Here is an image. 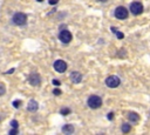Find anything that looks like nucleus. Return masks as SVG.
<instances>
[{
    "mask_svg": "<svg viewBox=\"0 0 150 135\" xmlns=\"http://www.w3.org/2000/svg\"><path fill=\"white\" fill-rule=\"evenodd\" d=\"M53 66H54V70L59 73H63L67 70V63L63 60H56Z\"/></svg>",
    "mask_w": 150,
    "mask_h": 135,
    "instance_id": "obj_7",
    "label": "nucleus"
},
{
    "mask_svg": "<svg viewBox=\"0 0 150 135\" xmlns=\"http://www.w3.org/2000/svg\"><path fill=\"white\" fill-rule=\"evenodd\" d=\"M128 15H129V12H128V10H127L125 7H123V6H119V7L115 10V16H116L117 19H120V20L127 19Z\"/></svg>",
    "mask_w": 150,
    "mask_h": 135,
    "instance_id": "obj_4",
    "label": "nucleus"
},
{
    "mask_svg": "<svg viewBox=\"0 0 150 135\" xmlns=\"http://www.w3.org/2000/svg\"><path fill=\"white\" fill-rule=\"evenodd\" d=\"M120 83H121V80L116 75H110V76H108L106 79V85L109 88H116V87L120 86Z\"/></svg>",
    "mask_w": 150,
    "mask_h": 135,
    "instance_id": "obj_3",
    "label": "nucleus"
},
{
    "mask_svg": "<svg viewBox=\"0 0 150 135\" xmlns=\"http://www.w3.org/2000/svg\"><path fill=\"white\" fill-rule=\"evenodd\" d=\"M87 104L91 109H97L102 106V99L99 95H91V96H89Z\"/></svg>",
    "mask_w": 150,
    "mask_h": 135,
    "instance_id": "obj_1",
    "label": "nucleus"
},
{
    "mask_svg": "<svg viewBox=\"0 0 150 135\" xmlns=\"http://www.w3.org/2000/svg\"><path fill=\"white\" fill-rule=\"evenodd\" d=\"M97 1H100V3H106V1H108V0H97Z\"/></svg>",
    "mask_w": 150,
    "mask_h": 135,
    "instance_id": "obj_24",
    "label": "nucleus"
},
{
    "mask_svg": "<svg viewBox=\"0 0 150 135\" xmlns=\"http://www.w3.org/2000/svg\"><path fill=\"white\" fill-rule=\"evenodd\" d=\"M59 39H60V41H62L63 44H69V42L72 41V39H73L72 33H70L68 29H62V31L60 32V34H59Z\"/></svg>",
    "mask_w": 150,
    "mask_h": 135,
    "instance_id": "obj_6",
    "label": "nucleus"
},
{
    "mask_svg": "<svg viewBox=\"0 0 150 135\" xmlns=\"http://www.w3.org/2000/svg\"><path fill=\"white\" fill-rule=\"evenodd\" d=\"M115 34H116V37H117L119 39H123V38H124V34H123V33H121V32H119V31L115 33Z\"/></svg>",
    "mask_w": 150,
    "mask_h": 135,
    "instance_id": "obj_18",
    "label": "nucleus"
},
{
    "mask_svg": "<svg viewBox=\"0 0 150 135\" xmlns=\"http://www.w3.org/2000/svg\"><path fill=\"white\" fill-rule=\"evenodd\" d=\"M38 1H42V0H38Z\"/></svg>",
    "mask_w": 150,
    "mask_h": 135,
    "instance_id": "obj_25",
    "label": "nucleus"
},
{
    "mask_svg": "<svg viewBox=\"0 0 150 135\" xmlns=\"http://www.w3.org/2000/svg\"><path fill=\"white\" fill-rule=\"evenodd\" d=\"M13 22L18 26H24L27 22V15L25 13L21 12H18L13 15Z\"/></svg>",
    "mask_w": 150,
    "mask_h": 135,
    "instance_id": "obj_2",
    "label": "nucleus"
},
{
    "mask_svg": "<svg viewBox=\"0 0 150 135\" xmlns=\"http://www.w3.org/2000/svg\"><path fill=\"white\" fill-rule=\"evenodd\" d=\"M62 132L66 134H73L74 133V127L72 125H65L62 127Z\"/></svg>",
    "mask_w": 150,
    "mask_h": 135,
    "instance_id": "obj_12",
    "label": "nucleus"
},
{
    "mask_svg": "<svg viewBox=\"0 0 150 135\" xmlns=\"http://www.w3.org/2000/svg\"><path fill=\"white\" fill-rule=\"evenodd\" d=\"M50 5H56V4H58L59 3V0H49V1H48Z\"/></svg>",
    "mask_w": 150,
    "mask_h": 135,
    "instance_id": "obj_22",
    "label": "nucleus"
},
{
    "mask_svg": "<svg viewBox=\"0 0 150 135\" xmlns=\"http://www.w3.org/2000/svg\"><path fill=\"white\" fill-rule=\"evenodd\" d=\"M15 134H19V129L18 128H13L10 130V135H15Z\"/></svg>",
    "mask_w": 150,
    "mask_h": 135,
    "instance_id": "obj_15",
    "label": "nucleus"
},
{
    "mask_svg": "<svg viewBox=\"0 0 150 135\" xmlns=\"http://www.w3.org/2000/svg\"><path fill=\"white\" fill-rule=\"evenodd\" d=\"M53 85H55V86H60V81H59V80H53Z\"/></svg>",
    "mask_w": 150,
    "mask_h": 135,
    "instance_id": "obj_23",
    "label": "nucleus"
},
{
    "mask_svg": "<svg viewBox=\"0 0 150 135\" xmlns=\"http://www.w3.org/2000/svg\"><path fill=\"white\" fill-rule=\"evenodd\" d=\"M70 80L73 83H80L82 81V74L79 72H72L70 73Z\"/></svg>",
    "mask_w": 150,
    "mask_h": 135,
    "instance_id": "obj_9",
    "label": "nucleus"
},
{
    "mask_svg": "<svg viewBox=\"0 0 150 135\" xmlns=\"http://www.w3.org/2000/svg\"><path fill=\"white\" fill-rule=\"evenodd\" d=\"M130 12L134 15H140L143 13V5L140 1H134L130 5Z\"/></svg>",
    "mask_w": 150,
    "mask_h": 135,
    "instance_id": "obj_5",
    "label": "nucleus"
},
{
    "mask_svg": "<svg viewBox=\"0 0 150 135\" xmlns=\"http://www.w3.org/2000/svg\"><path fill=\"white\" fill-rule=\"evenodd\" d=\"M11 126H12L13 128H18V127H19V123H18L16 120H13V121L11 122Z\"/></svg>",
    "mask_w": 150,
    "mask_h": 135,
    "instance_id": "obj_17",
    "label": "nucleus"
},
{
    "mask_svg": "<svg viewBox=\"0 0 150 135\" xmlns=\"http://www.w3.org/2000/svg\"><path fill=\"white\" fill-rule=\"evenodd\" d=\"M128 119L131 121V122H137L140 120V115L135 112H130L128 113Z\"/></svg>",
    "mask_w": 150,
    "mask_h": 135,
    "instance_id": "obj_11",
    "label": "nucleus"
},
{
    "mask_svg": "<svg viewBox=\"0 0 150 135\" xmlns=\"http://www.w3.org/2000/svg\"><path fill=\"white\" fill-rule=\"evenodd\" d=\"M5 87H4V85H0V95H4L5 94Z\"/></svg>",
    "mask_w": 150,
    "mask_h": 135,
    "instance_id": "obj_19",
    "label": "nucleus"
},
{
    "mask_svg": "<svg viewBox=\"0 0 150 135\" xmlns=\"http://www.w3.org/2000/svg\"><path fill=\"white\" fill-rule=\"evenodd\" d=\"M107 117H108V120H112V119H114V113H109L107 115Z\"/></svg>",
    "mask_w": 150,
    "mask_h": 135,
    "instance_id": "obj_21",
    "label": "nucleus"
},
{
    "mask_svg": "<svg viewBox=\"0 0 150 135\" xmlns=\"http://www.w3.org/2000/svg\"><path fill=\"white\" fill-rule=\"evenodd\" d=\"M38 108H39V105H38V102L35 100H31L28 105H27V110L28 112H36Z\"/></svg>",
    "mask_w": 150,
    "mask_h": 135,
    "instance_id": "obj_10",
    "label": "nucleus"
},
{
    "mask_svg": "<svg viewBox=\"0 0 150 135\" xmlns=\"http://www.w3.org/2000/svg\"><path fill=\"white\" fill-rule=\"evenodd\" d=\"M53 94H54V95H60V94H61V91H60L59 88H55V89L53 91Z\"/></svg>",
    "mask_w": 150,
    "mask_h": 135,
    "instance_id": "obj_20",
    "label": "nucleus"
},
{
    "mask_svg": "<svg viewBox=\"0 0 150 135\" xmlns=\"http://www.w3.org/2000/svg\"><path fill=\"white\" fill-rule=\"evenodd\" d=\"M28 81L32 86H40L41 83V76L38 74V73H32L29 76H28Z\"/></svg>",
    "mask_w": 150,
    "mask_h": 135,
    "instance_id": "obj_8",
    "label": "nucleus"
},
{
    "mask_svg": "<svg viewBox=\"0 0 150 135\" xmlns=\"http://www.w3.org/2000/svg\"><path fill=\"white\" fill-rule=\"evenodd\" d=\"M121 129H122V133L127 134V133H129V132L131 130V126H130L129 123H123L122 127H121Z\"/></svg>",
    "mask_w": 150,
    "mask_h": 135,
    "instance_id": "obj_13",
    "label": "nucleus"
},
{
    "mask_svg": "<svg viewBox=\"0 0 150 135\" xmlns=\"http://www.w3.org/2000/svg\"><path fill=\"white\" fill-rule=\"evenodd\" d=\"M62 115H67V114H69L70 113V109H68V108H63V109H61V112H60Z\"/></svg>",
    "mask_w": 150,
    "mask_h": 135,
    "instance_id": "obj_14",
    "label": "nucleus"
},
{
    "mask_svg": "<svg viewBox=\"0 0 150 135\" xmlns=\"http://www.w3.org/2000/svg\"><path fill=\"white\" fill-rule=\"evenodd\" d=\"M21 105V101H19V100H15L14 102H13V106L15 107V108H19V106Z\"/></svg>",
    "mask_w": 150,
    "mask_h": 135,
    "instance_id": "obj_16",
    "label": "nucleus"
}]
</instances>
